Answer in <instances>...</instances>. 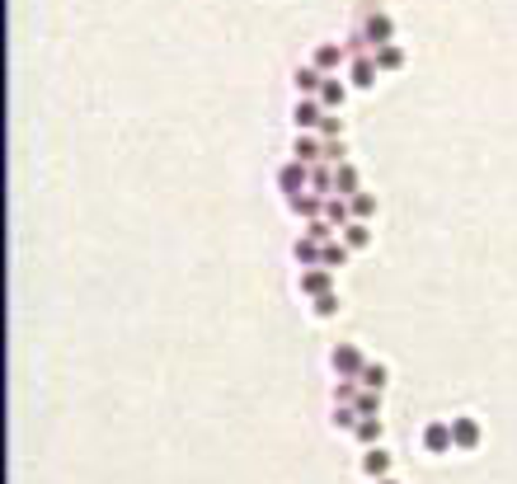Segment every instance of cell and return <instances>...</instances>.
Wrapping results in <instances>:
<instances>
[{"label":"cell","mask_w":517,"mask_h":484,"mask_svg":"<svg viewBox=\"0 0 517 484\" xmlns=\"http://www.w3.org/2000/svg\"><path fill=\"white\" fill-rule=\"evenodd\" d=\"M386 465H391V456H386V451H371V456H367V470H371V475H381Z\"/></svg>","instance_id":"17"},{"label":"cell","mask_w":517,"mask_h":484,"mask_svg":"<svg viewBox=\"0 0 517 484\" xmlns=\"http://www.w3.org/2000/svg\"><path fill=\"white\" fill-rule=\"evenodd\" d=\"M292 212L315 216V212H325V207H320V198H315V193H296V198H292Z\"/></svg>","instance_id":"11"},{"label":"cell","mask_w":517,"mask_h":484,"mask_svg":"<svg viewBox=\"0 0 517 484\" xmlns=\"http://www.w3.org/2000/svg\"><path fill=\"white\" fill-rule=\"evenodd\" d=\"M334 183H338V193H358V174H353L348 165H338V174H334Z\"/></svg>","instance_id":"12"},{"label":"cell","mask_w":517,"mask_h":484,"mask_svg":"<svg viewBox=\"0 0 517 484\" xmlns=\"http://www.w3.org/2000/svg\"><path fill=\"white\" fill-rule=\"evenodd\" d=\"M362 381H367V385H386V372H381V367H362Z\"/></svg>","instance_id":"20"},{"label":"cell","mask_w":517,"mask_h":484,"mask_svg":"<svg viewBox=\"0 0 517 484\" xmlns=\"http://www.w3.org/2000/svg\"><path fill=\"white\" fill-rule=\"evenodd\" d=\"M353 85H358V90H367L371 80H376V61H353Z\"/></svg>","instance_id":"10"},{"label":"cell","mask_w":517,"mask_h":484,"mask_svg":"<svg viewBox=\"0 0 517 484\" xmlns=\"http://www.w3.org/2000/svg\"><path fill=\"white\" fill-rule=\"evenodd\" d=\"M320 151H325V146H320V141H315L311 132H306V136H296V160H301V165H311V160L320 156Z\"/></svg>","instance_id":"9"},{"label":"cell","mask_w":517,"mask_h":484,"mask_svg":"<svg viewBox=\"0 0 517 484\" xmlns=\"http://www.w3.org/2000/svg\"><path fill=\"white\" fill-rule=\"evenodd\" d=\"M423 442H428V447H438V451H447L451 433H447V428H428V433H423Z\"/></svg>","instance_id":"15"},{"label":"cell","mask_w":517,"mask_h":484,"mask_svg":"<svg viewBox=\"0 0 517 484\" xmlns=\"http://www.w3.org/2000/svg\"><path fill=\"white\" fill-rule=\"evenodd\" d=\"M381 484H395V480H381Z\"/></svg>","instance_id":"27"},{"label":"cell","mask_w":517,"mask_h":484,"mask_svg":"<svg viewBox=\"0 0 517 484\" xmlns=\"http://www.w3.org/2000/svg\"><path fill=\"white\" fill-rule=\"evenodd\" d=\"M306 179H311V174H306V165H287V169H282V188L292 193V198L301 193V183H306Z\"/></svg>","instance_id":"6"},{"label":"cell","mask_w":517,"mask_h":484,"mask_svg":"<svg viewBox=\"0 0 517 484\" xmlns=\"http://www.w3.org/2000/svg\"><path fill=\"white\" fill-rule=\"evenodd\" d=\"M371 61H376V66H381V71H395V66H400V61H405V52H400V47H391V43H386V47H376V56H371Z\"/></svg>","instance_id":"8"},{"label":"cell","mask_w":517,"mask_h":484,"mask_svg":"<svg viewBox=\"0 0 517 484\" xmlns=\"http://www.w3.org/2000/svg\"><path fill=\"white\" fill-rule=\"evenodd\" d=\"M315 311H320V316H334V311H338V306H334V296H315Z\"/></svg>","instance_id":"21"},{"label":"cell","mask_w":517,"mask_h":484,"mask_svg":"<svg viewBox=\"0 0 517 484\" xmlns=\"http://www.w3.org/2000/svg\"><path fill=\"white\" fill-rule=\"evenodd\" d=\"M376 433H381V423H376V418H367V423H358V438H362V442H371Z\"/></svg>","instance_id":"19"},{"label":"cell","mask_w":517,"mask_h":484,"mask_svg":"<svg viewBox=\"0 0 517 484\" xmlns=\"http://www.w3.org/2000/svg\"><path fill=\"white\" fill-rule=\"evenodd\" d=\"M320 263H329V268H334V263H343V249L325 245V249H320Z\"/></svg>","instance_id":"18"},{"label":"cell","mask_w":517,"mask_h":484,"mask_svg":"<svg viewBox=\"0 0 517 484\" xmlns=\"http://www.w3.org/2000/svg\"><path fill=\"white\" fill-rule=\"evenodd\" d=\"M343 245L362 249V245H367V226H348V231H343Z\"/></svg>","instance_id":"14"},{"label":"cell","mask_w":517,"mask_h":484,"mask_svg":"<svg viewBox=\"0 0 517 484\" xmlns=\"http://www.w3.org/2000/svg\"><path fill=\"white\" fill-rule=\"evenodd\" d=\"M325 212L334 216V221H343V216H348V207H343V203H325Z\"/></svg>","instance_id":"26"},{"label":"cell","mask_w":517,"mask_h":484,"mask_svg":"<svg viewBox=\"0 0 517 484\" xmlns=\"http://www.w3.org/2000/svg\"><path fill=\"white\" fill-rule=\"evenodd\" d=\"M371 207H376L371 198H353V212H358V216H371Z\"/></svg>","instance_id":"24"},{"label":"cell","mask_w":517,"mask_h":484,"mask_svg":"<svg viewBox=\"0 0 517 484\" xmlns=\"http://www.w3.org/2000/svg\"><path fill=\"white\" fill-rule=\"evenodd\" d=\"M325 66H338V47H320L315 52V71H325Z\"/></svg>","instance_id":"16"},{"label":"cell","mask_w":517,"mask_h":484,"mask_svg":"<svg viewBox=\"0 0 517 484\" xmlns=\"http://www.w3.org/2000/svg\"><path fill=\"white\" fill-rule=\"evenodd\" d=\"M362 34H367V43L386 47V43H391V19H386V14H371V19H367V29H362Z\"/></svg>","instance_id":"3"},{"label":"cell","mask_w":517,"mask_h":484,"mask_svg":"<svg viewBox=\"0 0 517 484\" xmlns=\"http://www.w3.org/2000/svg\"><path fill=\"white\" fill-rule=\"evenodd\" d=\"M306 240H315V245H325V240H329V231H325L320 221H311V231H306Z\"/></svg>","instance_id":"22"},{"label":"cell","mask_w":517,"mask_h":484,"mask_svg":"<svg viewBox=\"0 0 517 484\" xmlns=\"http://www.w3.org/2000/svg\"><path fill=\"white\" fill-rule=\"evenodd\" d=\"M475 438H480V428H475L471 418H456V423H451V442H461V447H475Z\"/></svg>","instance_id":"5"},{"label":"cell","mask_w":517,"mask_h":484,"mask_svg":"<svg viewBox=\"0 0 517 484\" xmlns=\"http://www.w3.org/2000/svg\"><path fill=\"white\" fill-rule=\"evenodd\" d=\"M334 372H343V376L362 372V353L353 348V343H338V348H334Z\"/></svg>","instance_id":"1"},{"label":"cell","mask_w":517,"mask_h":484,"mask_svg":"<svg viewBox=\"0 0 517 484\" xmlns=\"http://www.w3.org/2000/svg\"><path fill=\"white\" fill-rule=\"evenodd\" d=\"M320 85H325V76H320V71H315V66L296 71V90H301L306 99H311V94H320Z\"/></svg>","instance_id":"4"},{"label":"cell","mask_w":517,"mask_h":484,"mask_svg":"<svg viewBox=\"0 0 517 484\" xmlns=\"http://www.w3.org/2000/svg\"><path fill=\"white\" fill-rule=\"evenodd\" d=\"M311 188H329V169H311Z\"/></svg>","instance_id":"23"},{"label":"cell","mask_w":517,"mask_h":484,"mask_svg":"<svg viewBox=\"0 0 517 484\" xmlns=\"http://www.w3.org/2000/svg\"><path fill=\"white\" fill-rule=\"evenodd\" d=\"M320 99H325L329 109H334V104L343 99V85H338V80H325V85H320Z\"/></svg>","instance_id":"13"},{"label":"cell","mask_w":517,"mask_h":484,"mask_svg":"<svg viewBox=\"0 0 517 484\" xmlns=\"http://www.w3.org/2000/svg\"><path fill=\"white\" fill-rule=\"evenodd\" d=\"M320 123H325V109H320L315 99L296 104V127H301V132H311V127H320Z\"/></svg>","instance_id":"2"},{"label":"cell","mask_w":517,"mask_h":484,"mask_svg":"<svg viewBox=\"0 0 517 484\" xmlns=\"http://www.w3.org/2000/svg\"><path fill=\"white\" fill-rule=\"evenodd\" d=\"M353 400H358L362 414H371V409H376V395H353Z\"/></svg>","instance_id":"25"},{"label":"cell","mask_w":517,"mask_h":484,"mask_svg":"<svg viewBox=\"0 0 517 484\" xmlns=\"http://www.w3.org/2000/svg\"><path fill=\"white\" fill-rule=\"evenodd\" d=\"M301 287H306L311 296H325V292H329V273H325V268H311V273L301 278Z\"/></svg>","instance_id":"7"}]
</instances>
